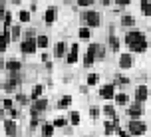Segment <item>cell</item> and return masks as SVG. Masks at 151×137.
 I'll use <instances>...</instances> for the list:
<instances>
[{"mask_svg":"<svg viewBox=\"0 0 151 137\" xmlns=\"http://www.w3.org/2000/svg\"><path fill=\"white\" fill-rule=\"evenodd\" d=\"M145 131H147V125L143 121H139V119H131L127 125V133L129 135H143Z\"/></svg>","mask_w":151,"mask_h":137,"instance_id":"obj_1","label":"cell"},{"mask_svg":"<svg viewBox=\"0 0 151 137\" xmlns=\"http://www.w3.org/2000/svg\"><path fill=\"white\" fill-rule=\"evenodd\" d=\"M82 20L86 24H88V26H99V24H101V16L98 14V12H86V14L82 16Z\"/></svg>","mask_w":151,"mask_h":137,"instance_id":"obj_2","label":"cell"},{"mask_svg":"<svg viewBox=\"0 0 151 137\" xmlns=\"http://www.w3.org/2000/svg\"><path fill=\"white\" fill-rule=\"evenodd\" d=\"M46 107H48V99H44V98H38V99H34V103H32V117H36V113H40V111H44Z\"/></svg>","mask_w":151,"mask_h":137,"instance_id":"obj_3","label":"cell"},{"mask_svg":"<svg viewBox=\"0 0 151 137\" xmlns=\"http://www.w3.org/2000/svg\"><path fill=\"white\" fill-rule=\"evenodd\" d=\"M36 48H38V46H36V38H26L22 42V46H20V50H22L24 54H34V52H36Z\"/></svg>","mask_w":151,"mask_h":137,"instance_id":"obj_4","label":"cell"},{"mask_svg":"<svg viewBox=\"0 0 151 137\" xmlns=\"http://www.w3.org/2000/svg\"><path fill=\"white\" fill-rule=\"evenodd\" d=\"M141 113H143V109H141V103H139V101H137V103H131V105L127 107L129 119H139V117H141Z\"/></svg>","mask_w":151,"mask_h":137,"instance_id":"obj_5","label":"cell"},{"mask_svg":"<svg viewBox=\"0 0 151 137\" xmlns=\"http://www.w3.org/2000/svg\"><path fill=\"white\" fill-rule=\"evenodd\" d=\"M133 64H135V60H133V54H131V52H129V54H121V56H119V66L123 70H129Z\"/></svg>","mask_w":151,"mask_h":137,"instance_id":"obj_6","label":"cell"},{"mask_svg":"<svg viewBox=\"0 0 151 137\" xmlns=\"http://www.w3.org/2000/svg\"><path fill=\"white\" fill-rule=\"evenodd\" d=\"M96 48H98V44H91L90 48H88V54H86V58H83V66H86V68H90L91 64H93V60H96Z\"/></svg>","mask_w":151,"mask_h":137,"instance_id":"obj_7","label":"cell"},{"mask_svg":"<svg viewBox=\"0 0 151 137\" xmlns=\"http://www.w3.org/2000/svg\"><path fill=\"white\" fill-rule=\"evenodd\" d=\"M139 40H145L143 32L131 30V32H127V34H125V42H127V46H129V44H133V42H139Z\"/></svg>","mask_w":151,"mask_h":137,"instance_id":"obj_8","label":"cell"},{"mask_svg":"<svg viewBox=\"0 0 151 137\" xmlns=\"http://www.w3.org/2000/svg\"><path fill=\"white\" fill-rule=\"evenodd\" d=\"M99 95H101L104 99H113L115 98V88H113V84L104 85V88L99 90Z\"/></svg>","mask_w":151,"mask_h":137,"instance_id":"obj_9","label":"cell"},{"mask_svg":"<svg viewBox=\"0 0 151 137\" xmlns=\"http://www.w3.org/2000/svg\"><path fill=\"white\" fill-rule=\"evenodd\" d=\"M129 50L131 54H141L147 50V40H139V42H133V44H129Z\"/></svg>","mask_w":151,"mask_h":137,"instance_id":"obj_10","label":"cell"},{"mask_svg":"<svg viewBox=\"0 0 151 137\" xmlns=\"http://www.w3.org/2000/svg\"><path fill=\"white\" fill-rule=\"evenodd\" d=\"M147 98H149V90H147V85H137V90H135V99L141 103V101H145Z\"/></svg>","mask_w":151,"mask_h":137,"instance_id":"obj_11","label":"cell"},{"mask_svg":"<svg viewBox=\"0 0 151 137\" xmlns=\"http://www.w3.org/2000/svg\"><path fill=\"white\" fill-rule=\"evenodd\" d=\"M78 48H80L78 44L70 46V54H68V58H66V60H68V64H76V62H78V52H80Z\"/></svg>","mask_w":151,"mask_h":137,"instance_id":"obj_12","label":"cell"},{"mask_svg":"<svg viewBox=\"0 0 151 137\" xmlns=\"http://www.w3.org/2000/svg\"><path fill=\"white\" fill-rule=\"evenodd\" d=\"M4 131H6V135H16V121L14 119H6L4 121Z\"/></svg>","mask_w":151,"mask_h":137,"instance_id":"obj_13","label":"cell"},{"mask_svg":"<svg viewBox=\"0 0 151 137\" xmlns=\"http://www.w3.org/2000/svg\"><path fill=\"white\" fill-rule=\"evenodd\" d=\"M8 42H10V32H8V28H4V34H0V52L6 50Z\"/></svg>","mask_w":151,"mask_h":137,"instance_id":"obj_14","label":"cell"},{"mask_svg":"<svg viewBox=\"0 0 151 137\" xmlns=\"http://www.w3.org/2000/svg\"><path fill=\"white\" fill-rule=\"evenodd\" d=\"M56 14H58V10H56L54 6H50V8H48V10H46V18H44V20H46V24H52L54 20H56Z\"/></svg>","mask_w":151,"mask_h":137,"instance_id":"obj_15","label":"cell"},{"mask_svg":"<svg viewBox=\"0 0 151 137\" xmlns=\"http://www.w3.org/2000/svg\"><path fill=\"white\" fill-rule=\"evenodd\" d=\"M64 54H66V44H64V42H58L56 48H54V56H56V58H62Z\"/></svg>","mask_w":151,"mask_h":137,"instance_id":"obj_16","label":"cell"},{"mask_svg":"<svg viewBox=\"0 0 151 137\" xmlns=\"http://www.w3.org/2000/svg\"><path fill=\"white\" fill-rule=\"evenodd\" d=\"M141 12L145 16H151V2L149 0H141Z\"/></svg>","mask_w":151,"mask_h":137,"instance_id":"obj_17","label":"cell"},{"mask_svg":"<svg viewBox=\"0 0 151 137\" xmlns=\"http://www.w3.org/2000/svg\"><path fill=\"white\" fill-rule=\"evenodd\" d=\"M78 36H80V38L82 40H88L91 36V32H90V28H88V26H82V28H80V32H78Z\"/></svg>","mask_w":151,"mask_h":137,"instance_id":"obj_18","label":"cell"},{"mask_svg":"<svg viewBox=\"0 0 151 137\" xmlns=\"http://www.w3.org/2000/svg\"><path fill=\"white\" fill-rule=\"evenodd\" d=\"M6 68L10 70V72H20V62H18V60H10L6 64Z\"/></svg>","mask_w":151,"mask_h":137,"instance_id":"obj_19","label":"cell"},{"mask_svg":"<svg viewBox=\"0 0 151 137\" xmlns=\"http://www.w3.org/2000/svg\"><path fill=\"white\" fill-rule=\"evenodd\" d=\"M20 34H22L20 26H12V30H10V40H18V38H20Z\"/></svg>","mask_w":151,"mask_h":137,"instance_id":"obj_20","label":"cell"},{"mask_svg":"<svg viewBox=\"0 0 151 137\" xmlns=\"http://www.w3.org/2000/svg\"><path fill=\"white\" fill-rule=\"evenodd\" d=\"M121 24H123V26H133V24H135V18L129 16V14H125L123 18H121Z\"/></svg>","mask_w":151,"mask_h":137,"instance_id":"obj_21","label":"cell"},{"mask_svg":"<svg viewBox=\"0 0 151 137\" xmlns=\"http://www.w3.org/2000/svg\"><path fill=\"white\" fill-rule=\"evenodd\" d=\"M109 46H111V50H113V52H117V50H119V40L115 38L113 34L109 36Z\"/></svg>","mask_w":151,"mask_h":137,"instance_id":"obj_22","label":"cell"},{"mask_svg":"<svg viewBox=\"0 0 151 137\" xmlns=\"http://www.w3.org/2000/svg\"><path fill=\"white\" fill-rule=\"evenodd\" d=\"M68 105H72V98H70V95H66V98H62L60 101H58V107H62V109L68 107Z\"/></svg>","mask_w":151,"mask_h":137,"instance_id":"obj_23","label":"cell"},{"mask_svg":"<svg viewBox=\"0 0 151 137\" xmlns=\"http://www.w3.org/2000/svg\"><path fill=\"white\" fill-rule=\"evenodd\" d=\"M113 99H115L119 105H125V103H127V93H117V95H115Z\"/></svg>","mask_w":151,"mask_h":137,"instance_id":"obj_24","label":"cell"},{"mask_svg":"<svg viewBox=\"0 0 151 137\" xmlns=\"http://www.w3.org/2000/svg\"><path fill=\"white\" fill-rule=\"evenodd\" d=\"M36 46L38 48H46V46H48V38H46V36H38L36 38Z\"/></svg>","mask_w":151,"mask_h":137,"instance_id":"obj_25","label":"cell"},{"mask_svg":"<svg viewBox=\"0 0 151 137\" xmlns=\"http://www.w3.org/2000/svg\"><path fill=\"white\" fill-rule=\"evenodd\" d=\"M40 95H42V85H34V90H32V95H30V98H32V99H38Z\"/></svg>","mask_w":151,"mask_h":137,"instance_id":"obj_26","label":"cell"},{"mask_svg":"<svg viewBox=\"0 0 151 137\" xmlns=\"http://www.w3.org/2000/svg\"><path fill=\"white\" fill-rule=\"evenodd\" d=\"M42 133H44V137H52L54 135V127L52 125H44V127H42Z\"/></svg>","mask_w":151,"mask_h":137,"instance_id":"obj_27","label":"cell"},{"mask_svg":"<svg viewBox=\"0 0 151 137\" xmlns=\"http://www.w3.org/2000/svg\"><path fill=\"white\" fill-rule=\"evenodd\" d=\"M2 20H4V28H8L10 24H12V14L6 12V14H2Z\"/></svg>","mask_w":151,"mask_h":137,"instance_id":"obj_28","label":"cell"},{"mask_svg":"<svg viewBox=\"0 0 151 137\" xmlns=\"http://www.w3.org/2000/svg\"><path fill=\"white\" fill-rule=\"evenodd\" d=\"M104 127H106V133H107V135H111L113 131H115V127H117V125H113V121H107Z\"/></svg>","mask_w":151,"mask_h":137,"instance_id":"obj_29","label":"cell"},{"mask_svg":"<svg viewBox=\"0 0 151 137\" xmlns=\"http://www.w3.org/2000/svg\"><path fill=\"white\" fill-rule=\"evenodd\" d=\"M98 74H90V76H88V85H96L98 84Z\"/></svg>","mask_w":151,"mask_h":137,"instance_id":"obj_30","label":"cell"},{"mask_svg":"<svg viewBox=\"0 0 151 137\" xmlns=\"http://www.w3.org/2000/svg\"><path fill=\"white\" fill-rule=\"evenodd\" d=\"M104 111H106V115L113 117V115H115V107H113V105H106V107H104Z\"/></svg>","mask_w":151,"mask_h":137,"instance_id":"obj_31","label":"cell"},{"mask_svg":"<svg viewBox=\"0 0 151 137\" xmlns=\"http://www.w3.org/2000/svg\"><path fill=\"white\" fill-rule=\"evenodd\" d=\"M104 56H106V50H104V48L98 44V48H96V58H99V60H101Z\"/></svg>","mask_w":151,"mask_h":137,"instance_id":"obj_32","label":"cell"},{"mask_svg":"<svg viewBox=\"0 0 151 137\" xmlns=\"http://www.w3.org/2000/svg\"><path fill=\"white\" fill-rule=\"evenodd\" d=\"M66 123H68V121H66V119H64V117H58V119H56V121H54L52 125H54V127H64V125H66Z\"/></svg>","mask_w":151,"mask_h":137,"instance_id":"obj_33","label":"cell"},{"mask_svg":"<svg viewBox=\"0 0 151 137\" xmlns=\"http://www.w3.org/2000/svg\"><path fill=\"white\" fill-rule=\"evenodd\" d=\"M70 121H72V125H78V123H80V113L72 111V117H70Z\"/></svg>","mask_w":151,"mask_h":137,"instance_id":"obj_34","label":"cell"},{"mask_svg":"<svg viewBox=\"0 0 151 137\" xmlns=\"http://www.w3.org/2000/svg\"><path fill=\"white\" fill-rule=\"evenodd\" d=\"M28 20H30V12L22 10V12H20V22H28Z\"/></svg>","mask_w":151,"mask_h":137,"instance_id":"obj_35","label":"cell"},{"mask_svg":"<svg viewBox=\"0 0 151 137\" xmlns=\"http://www.w3.org/2000/svg\"><path fill=\"white\" fill-rule=\"evenodd\" d=\"M78 4H80V6H91V4H93V0H78Z\"/></svg>","mask_w":151,"mask_h":137,"instance_id":"obj_36","label":"cell"},{"mask_svg":"<svg viewBox=\"0 0 151 137\" xmlns=\"http://www.w3.org/2000/svg\"><path fill=\"white\" fill-rule=\"evenodd\" d=\"M16 101H18L20 105H22V103H26L28 99H26V95H22V93H18V95H16Z\"/></svg>","mask_w":151,"mask_h":137,"instance_id":"obj_37","label":"cell"},{"mask_svg":"<svg viewBox=\"0 0 151 137\" xmlns=\"http://www.w3.org/2000/svg\"><path fill=\"white\" fill-rule=\"evenodd\" d=\"M8 111H10V117H12V119H18V109H12V107H10V109H8Z\"/></svg>","mask_w":151,"mask_h":137,"instance_id":"obj_38","label":"cell"},{"mask_svg":"<svg viewBox=\"0 0 151 137\" xmlns=\"http://www.w3.org/2000/svg\"><path fill=\"white\" fill-rule=\"evenodd\" d=\"M2 107L10 109V107H12V99H4V101H2Z\"/></svg>","mask_w":151,"mask_h":137,"instance_id":"obj_39","label":"cell"},{"mask_svg":"<svg viewBox=\"0 0 151 137\" xmlns=\"http://www.w3.org/2000/svg\"><path fill=\"white\" fill-rule=\"evenodd\" d=\"M98 113H99L98 107H91V109H90V115H91V117H98Z\"/></svg>","mask_w":151,"mask_h":137,"instance_id":"obj_40","label":"cell"},{"mask_svg":"<svg viewBox=\"0 0 151 137\" xmlns=\"http://www.w3.org/2000/svg\"><path fill=\"white\" fill-rule=\"evenodd\" d=\"M24 34H26V38H34V34H36V30H26Z\"/></svg>","mask_w":151,"mask_h":137,"instance_id":"obj_41","label":"cell"},{"mask_svg":"<svg viewBox=\"0 0 151 137\" xmlns=\"http://www.w3.org/2000/svg\"><path fill=\"white\" fill-rule=\"evenodd\" d=\"M129 2H131V0H117V4H119V6H127Z\"/></svg>","mask_w":151,"mask_h":137,"instance_id":"obj_42","label":"cell"},{"mask_svg":"<svg viewBox=\"0 0 151 137\" xmlns=\"http://www.w3.org/2000/svg\"><path fill=\"white\" fill-rule=\"evenodd\" d=\"M36 125H38V119H36V117H32V123H30V127H36Z\"/></svg>","mask_w":151,"mask_h":137,"instance_id":"obj_43","label":"cell"},{"mask_svg":"<svg viewBox=\"0 0 151 137\" xmlns=\"http://www.w3.org/2000/svg\"><path fill=\"white\" fill-rule=\"evenodd\" d=\"M109 2H111V0H104V4H106V6H107V4H109Z\"/></svg>","mask_w":151,"mask_h":137,"instance_id":"obj_44","label":"cell"},{"mask_svg":"<svg viewBox=\"0 0 151 137\" xmlns=\"http://www.w3.org/2000/svg\"><path fill=\"white\" fill-rule=\"evenodd\" d=\"M2 14H4V12H2V10H0V20H2Z\"/></svg>","mask_w":151,"mask_h":137,"instance_id":"obj_45","label":"cell"},{"mask_svg":"<svg viewBox=\"0 0 151 137\" xmlns=\"http://www.w3.org/2000/svg\"><path fill=\"white\" fill-rule=\"evenodd\" d=\"M12 137H18V135H12Z\"/></svg>","mask_w":151,"mask_h":137,"instance_id":"obj_46","label":"cell"},{"mask_svg":"<svg viewBox=\"0 0 151 137\" xmlns=\"http://www.w3.org/2000/svg\"><path fill=\"white\" fill-rule=\"evenodd\" d=\"M0 66H2V64H0Z\"/></svg>","mask_w":151,"mask_h":137,"instance_id":"obj_47","label":"cell"}]
</instances>
